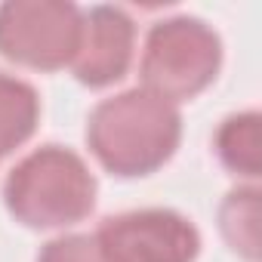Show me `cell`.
I'll use <instances>...</instances> for the list:
<instances>
[{
  "mask_svg": "<svg viewBox=\"0 0 262 262\" xmlns=\"http://www.w3.org/2000/svg\"><path fill=\"white\" fill-rule=\"evenodd\" d=\"M213 148L222 161V167L244 179H259L262 161H259V111H241L219 123Z\"/></svg>",
  "mask_w": 262,
  "mask_h": 262,
  "instance_id": "obj_8",
  "label": "cell"
},
{
  "mask_svg": "<svg viewBox=\"0 0 262 262\" xmlns=\"http://www.w3.org/2000/svg\"><path fill=\"white\" fill-rule=\"evenodd\" d=\"M37 262H117V259L108 253V247L96 231L93 234L77 231L47 241L37 253Z\"/></svg>",
  "mask_w": 262,
  "mask_h": 262,
  "instance_id": "obj_10",
  "label": "cell"
},
{
  "mask_svg": "<svg viewBox=\"0 0 262 262\" xmlns=\"http://www.w3.org/2000/svg\"><path fill=\"white\" fill-rule=\"evenodd\" d=\"M83 10L68 0L0 4V56L34 71H59L74 62Z\"/></svg>",
  "mask_w": 262,
  "mask_h": 262,
  "instance_id": "obj_4",
  "label": "cell"
},
{
  "mask_svg": "<svg viewBox=\"0 0 262 262\" xmlns=\"http://www.w3.org/2000/svg\"><path fill=\"white\" fill-rule=\"evenodd\" d=\"M4 204L25 228H68L96 210V176L77 151L65 145H40L10 170Z\"/></svg>",
  "mask_w": 262,
  "mask_h": 262,
  "instance_id": "obj_2",
  "label": "cell"
},
{
  "mask_svg": "<svg viewBox=\"0 0 262 262\" xmlns=\"http://www.w3.org/2000/svg\"><path fill=\"white\" fill-rule=\"evenodd\" d=\"M40 123V96L37 90L16 77L0 71V158L22 148Z\"/></svg>",
  "mask_w": 262,
  "mask_h": 262,
  "instance_id": "obj_7",
  "label": "cell"
},
{
  "mask_svg": "<svg viewBox=\"0 0 262 262\" xmlns=\"http://www.w3.org/2000/svg\"><path fill=\"white\" fill-rule=\"evenodd\" d=\"M219 228L228 247L247 262L259 259V188H234L219 207Z\"/></svg>",
  "mask_w": 262,
  "mask_h": 262,
  "instance_id": "obj_9",
  "label": "cell"
},
{
  "mask_svg": "<svg viewBox=\"0 0 262 262\" xmlns=\"http://www.w3.org/2000/svg\"><path fill=\"white\" fill-rule=\"evenodd\" d=\"M222 68L219 34L194 16L161 19L148 28L142 47V86L167 102H185L201 96Z\"/></svg>",
  "mask_w": 262,
  "mask_h": 262,
  "instance_id": "obj_3",
  "label": "cell"
},
{
  "mask_svg": "<svg viewBox=\"0 0 262 262\" xmlns=\"http://www.w3.org/2000/svg\"><path fill=\"white\" fill-rule=\"evenodd\" d=\"M182 142V114L173 102L145 86L102 99L86 120V145L93 158L120 179L158 173Z\"/></svg>",
  "mask_w": 262,
  "mask_h": 262,
  "instance_id": "obj_1",
  "label": "cell"
},
{
  "mask_svg": "<svg viewBox=\"0 0 262 262\" xmlns=\"http://www.w3.org/2000/svg\"><path fill=\"white\" fill-rule=\"evenodd\" d=\"M133 50H136V25L120 7L99 4L90 13H83V31H80V47L71 62L74 77L90 86L102 90L126 77L133 65Z\"/></svg>",
  "mask_w": 262,
  "mask_h": 262,
  "instance_id": "obj_6",
  "label": "cell"
},
{
  "mask_svg": "<svg viewBox=\"0 0 262 262\" xmlns=\"http://www.w3.org/2000/svg\"><path fill=\"white\" fill-rule=\"evenodd\" d=\"M96 234L117 262H194L201 256L198 225L170 207L108 216Z\"/></svg>",
  "mask_w": 262,
  "mask_h": 262,
  "instance_id": "obj_5",
  "label": "cell"
}]
</instances>
